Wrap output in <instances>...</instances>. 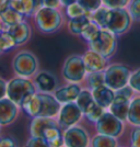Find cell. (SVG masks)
<instances>
[{
	"label": "cell",
	"mask_w": 140,
	"mask_h": 147,
	"mask_svg": "<svg viewBox=\"0 0 140 147\" xmlns=\"http://www.w3.org/2000/svg\"><path fill=\"white\" fill-rule=\"evenodd\" d=\"M64 146L67 147H86L90 145V136L82 126L72 125L65 129L62 133Z\"/></svg>",
	"instance_id": "10"
},
{
	"label": "cell",
	"mask_w": 140,
	"mask_h": 147,
	"mask_svg": "<svg viewBox=\"0 0 140 147\" xmlns=\"http://www.w3.org/2000/svg\"><path fill=\"white\" fill-rule=\"evenodd\" d=\"M36 57L30 52H21L13 59V68L21 77H30L37 71Z\"/></svg>",
	"instance_id": "9"
},
{
	"label": "cell",
	"mask_w": 140,
	"mask_h": 147,
	"mask_svg": "<svg viewBox=\"0 0 140 147\" xmlns=\"http://www.w3.org/2000/svg\"><path fill=\"white\" fill-rule=\"evenodd\" d=\"M58 125L60 129H68L72 125H76L83 117V112L81 111L76 101L64 103L60 107L58 113Z\"/></svg>",
	"instance_id": "8"
},
{
	"label": "cell",
	"mask_w": 140,
	"mask_h": 147,
	"mask_svg": "<svg viewBox=\"0 0 140 147\" xmlns=\"http://www.w3.org/2000/svg\"><path fill=\"white\" fill-rule=\"evenodd\" d=\"M90 145L93 147H115L117 146V138L105 134L95 135L90 142Z\"/></svg>",
	"instance_id": "24"
},
{
	"label": "cell",
	"mask_w": 140,
	"mask_h": 147,
	"mask_svg": "<svg viewBox=\"0 0 140 147\" xmlns=\"http://www.w3.org/2000/svg\"><path fill=\"white\" fill-rule=\"evenodd\" d=\"M54 125H58V122L56 121L54 117H35L34 120L31 123V126H30L31 135L32 136L43 137L44 136V132L48 129V127L54 126Z\"/></svg>",
	"instance_id": "17"
},
{
	"label": "cell",
	"mask_w": 140,
	"mask_h": 147,
	"mask_svg": "<svg viewBox=\"0 0 140 147\" xmlns=\"http://www.w3.org/2000/svg\"><path fill=\"white\" fill-rule=\"evenodd\" d=\"M86 74L94 71H102L107 67V58H105L100 53L89 49L82 55Z\"/></svg>",
	"instance_id": "12"
},
{
	"label": "cell",
	"mask_w": 140,
	"mask_h": 147,
	"mask_svg": "<svg viewBox=\"0 0 140 147\" xmlns=\"http://www.w3.org/2000/svg\"><path fill=\"white\" fill-rule=\"evenodd\" d=\"M85 13L89 12H86L78 2H73L69 6H66V14H67V17L69 19L76 18V17H79V16H82V14H85Z\"/></svg>",
	"instance_id": "31"
},
{
	"label": "cell",
	"mask_w": 140,
	"mask_h": 147,
	"mask_svg": "<svg viewBox=\"0 0 140 147\" xmlns=\"http://www.w3.org/2000/svg\"><path fill=\"white\" fill-rule=\"evenodd\" d=\"M100 29H101V26H100L96 22H94L93 20H91V21L86 24V26L83 29V31L81 32L80 36L82 37L85 42L89 43L92 38L95 36V34L98 33V31L100 30Z\"/></svg>",
	"instance_id": "28"
},
{
	"label": "cell",
	"mask_w": 140,
	"mask_h": 147,
	"mask_svg": "<svg viewBox=\"0 0 140 147\" xmlns=\"http://www.w3.org/2000/svg\"><path fill=\"white\" fill-rule=\"evenodd\" d=\"M27 146L30 147H48V143L44 137H40V136H32L27 144Z\"/></svg>",
	"instance_id": "36"
},
{
	"label": "cell",
	"mask_w": 140,
	"mask_h": 147,
	"mask_svg": "<svg viewBox=\"0 0 140 147\" xmlns=\"http://www.w3.org/2000/svg\"><path fill=\"white\" fill-rule=\"evenodd\" d=\"M107 7L102 5L98 9L95 11L90 13V18L93 20L94 22H96L102 29H105V19H106V12H107Z\"/></svg>",
	"instance_id": "29"
},
{
	"label": "cell",
	"mask_w": 140,
	"mask_h": 147,
	"mask_svg": "<svg viewBox=\"0 0 140 147\" xmlns=\"http://www.w3.org/2000/svg\"><path fill=\"white\" fill-rule=\"evenodd\" d=\"M130 145L134 147H140V126H135L130 133Z\"/></svg>",
	"instance_id": "37"
},
{
	"label": "cell",
	"mask_w": 140,
	"mask_h": 147,
	"mask_svg": "<svg viewBox=\"0 0 140 147\" xmlns=\"http://www.w3.org/2000/svg\"><path fill=\"white\" fill-rule=\"evenodd\" d=\"M95 129L100 134H105L113 137H121L124 133V122L106 110L102 117L95 122Z\"/></svg>",
	"instance_id": "7"
},
{
	"label": "cell",
	"mask_w": 140,
	"mask_h": 147,
	"mask_svg": "<svg viewBox=\"0 0 140 147\" xmlns=\"http://www.w3.org/2000/svg\"><path fill=\"white\" fill-rule=\"evenodd\" d=\"M105 111H106V109L102 108V107H101L100 104L96 103L95 100H94V101L90 104V107L86 109V111L84 112L83 115H84L90 122L95 123L100 117H102V114H103Z\"/></svg>",
	"instance_id": "27"
},
{
	"label": "cell",
	"mask_w": 140,
	"mask_h": 147,
	"mask_svg": "<svg viewBox=\"0 0 140 147\" xmlns=\"http://www.w3.org/2000/svg\"><path fill=\"white\" fill-rule=\"evenodd\" d=\"M35 85L42 92H52L57 89V79L53 74L41 71L35 77Z\"/></svg>",
	"instance_id": "20"
},
{
	"label": "cell",
	"mask_w": 140,
	"mask_h": 147,
	"mask_svg": "<svg viewBox=\"0 0 140 147\" xmlns=\"http://www.w3.org/2000/svg\"><path fill=\"white\" fill-rule=\"evenodd\" d=\"M133 19L126 8H109L105 19V29L116 35H123L131 26Z\"/></svg>",
	"instance_id": "1"
},
{
	"label": "cell",
	"mask_w": 140,
	"mask_h": 147,
	"mask_svg": "<svg viewBox=\"0 0 140 147\" xmlns=\"http://www.w3.org/2000/svg\"><path fill=\"white\" fill-rule=\"evenodd\" d=\"M35 22L37 28L44 33H53L62 25V14L56 8L42 6L36 11Z\"/></svg>",
	"instance_id": "3"
},
{
	"label": "cell",
	"mask_w": 140,
	"mask_h": 147,
	"mask_svg": "<svg viewBox=\"0 0 140 147\" xmlns=\"http://www.w3.org/2000/svg\"><path fill=\"white\" fill-rule=\"evenodd\" d=\"M128 85L134 89L135 92H138L140 94V68H137L134 71H131Z\"/></svg>",
	"instance_id": "33"
},
{
	"label": "cell",
	"mask_w": 140,
	"mask_h": 147,
	"mask_svg": "<svg viewBox=\"0 0 140 147\" xmlns=\"http://www.w3.org/2000/svg\"><path fill=\"white\" fill-rule=\"evenodd\" d=\"M93 99L95 100V102L100 104L104 109H109L111 103L113 102L114 97H115V91L113 89H111L110 87H107L106 85H102L98 86L94 89L91 90Z\"/></svg>",
	"instance_id": "15"
},
{
	"label": "cell",
	"mask_w": 140,
	"mask_h": 147,
	"mask_svg": "<svg viewBox=\"0 0 140 147\" xmlns=\"http://www.w3.org/2000/svg\"><path fill=\"white\" fill-rule=\"evenodd\" d=\"M89 47L100 53L105 58L110 59L113 57L117 49V37L116 34L107 29H100L95 36L89 42Z\"/></svg>",
	"instance_id": "2"
},
{
	"label": "cell",
	"mask_w": 140,
	"mask_h": 147,
	"mask_svg": "<svg viewBox=\"0 0 140 147\" xmlns=\"http://www.w3.org/2000/svg\"><path fill=\"white\" fill-rule=\"evenodd\" d=\"M86 76L83 58L80 55H70L62 66V77L67 82L81 84Z\"/></svg>",
	"instance_id": "6"
},
{
	"label": "cell",
	"mask_w": 140,
	"mask_h": 147,
	"mask_svg": "<svg viewBox=\"0 0 140 147\" xmlns=\"http://www.w3.org/2000/svg\"><path fill=\"white\" fill-rule=\"evenodd\" d=\"M102 2L107 8H126L130 0H102Z\"/></svg>",
	"instance_id": "35"
},
{
	"label": "cell",
	"mask_w": 140,
	"mask_h": 147,
	"mask_svg": "<svg viewBox=\"0 0 140 147\" xmlns=\"http://www.w3.org/2000/svg\"><path fill=\"white\" fill-rule=\"evenodd\" d=\"M36 92L35 86L24 77L12 79L7 86V94L17 105H22L26 99Z\"/></svg>",
	"instance_id": "4"
},
{
	"label": "cell",
	"mask_w": 140,
	"mask_h": 147,
	"mask_svg": "<svg viewBox=\"0 0 140 147\" xmlns=\"http://www.w3.org/2000/svg\"><path fill=\"white\" fill-rule=\"evenodd\" d=\"M91 21L90 18V13H85L79 17H76V18L69 19L68 21V31L76 36H80L81 32L83 31L86 24Z\"/></svg>",
	"instance_id": "21"
},
{
	"label": "cell",
	"mask_w": 140,
	"mask_h": 147,
	"mask_svg": "<svg viewBox=\"0 0 140 147\" xmlns=\"http://www.w3.org/2000/svg\"><path fill=\"white\" fill-rule=\"evenodd\" d=\"M84 80L86 81L88 89H94L98 86L105 85V78H104V70L102 71H94V73L86 74Z\"/></svg>",
	"instance_id": "25"
},
{
	"label": "cell",
	"mask_w": 140,
	"mask_h": 147,
	"mask_svg": "<svg viewBox=\"0 0 140 147\" xmlns=\"http://www.w3.org/2000/svg\"><path fill=\"white\" fill-rule=\"evenodd\" d=\"M127 122L134 126H140V96L134 97L130 100Z\"/></svg>",
	"instance_id": "22"
},
{
	"label": "cell",
	"mask_w": 140,
	"mask_h": 147,
	"mask_svg": "<svg viewBox=\"0 0 140 147\" xmlns=\"http://www.w3.org/2000/svg\"><path fill=\"white\" fill-rule=\"evenodd\" d=\"M8 32L13 37L15 45H22L24 44L31 36V29L27 23L23 21L15 23V24L9 26Z\"/></svg>",
	"instance_id": "18"
},
{
	"label": "cell",
	"mask_w": 140,
	"mask_h": 147,
	"mask_svg": "<svg viewBox=\"0 0 140 147\" xmlns=\"http://www.w3.org/2000/svg\"><path fill=\"white\" fill-rule=\"evenodd\" d=\"M41 0H9V6L23 16H31L41 8Z\"/></svg>",
	"instance_id": "19"
},
{
	"label": "cell",
	"mask_w": 140,
	"mask_h": 147,
	"mask_svg": "<svg viewBox=\"0 0 140 147\" xmlns=\"http://www.w3.org/2000/svg\"><path fill=\"white\" fill-rule=\"evenodd\" d=\"M127 7L133 21H140V0H130Z\"/></svg>",
	"instance_id": "34"
},
{
	"label": "cell",
	"mask_w": 140,
	"mask_h": 147,
	"mask_svg": "<svg viewBox=\"0 0 140 147\" xmlns=\"http://www.w3.org/2000/svg\"><path fill=\"white\" fill-rule=\"evenodd\" d=\"M0 53H1V49H0Z\"/></svg>",
	"instance_id": "43"
},
{
	"label": "cell",
	"mask_w": 140,
	"mask_h": 147,
	"mask_svg": "<svg viewBox=\"0 0 140 147\" xmlns=\"http://www.w3.org/2000/svg\"><path fill=\"white\" fill-rule=\"evenodd\" d=\"M14 46H15V42L9 32H3L0 34V49H1V52L9 51Z\"/></svg>",
	"instance_id": "30"
},
{
	"label": "cell",
	"mask_w": 140,
	"mask_h": 147,
	"mask_svg": "<svg viewBox=\"0 0 140 147\" xmlns=\"http://www.w3.org/2000/svg\"><path fill=\"white\" fill-rule=\"evenodd\" d=\"M130 100L124 96L117 94L115 93V97L113 102L111 103L110 108L107 110L110 111L112 114H114L116 117H118L119 120H122L123 122L127 121L128 110H129V104H130Z\"/></svg>",
	"instance_id": "14"
},
{
	"label": "cell",
	"mask_w": 140,
	"mask_h": 147,
	"mask_svg": "<svg viewBox=\"0 0 140 147\" xmlns=\"http://www.w3.org/2000/svg\"><path fill=\"white\" fill-rule=\"evenodd\" d=\"M42 1V6L49 7V8H58L60 6V0H41Z\"/></svg>",
	"instance_id": "38"
},
{
	"label": "cell",
	"mask_w": 140,
	"mask_h": 147,
	"mask_svg": "<svg viewBox=\"0 0 140 147\" xmlns=\"http://www.w3.org/2000/svg\"><path fill=\"white\" fill-rule=\"evenodd\" d=\"M0 146H8V147H12L14 146V143L11 138H2V140H0Z\"/></svg>",
	"instance_id": "39"
},
{
	"label": "cell",
	"mask_w": 140,
	"mask_h": 147,
	"mask_svg": "<svg viewBox=\"0 0 140 147\" xmlns=\"http://www.w3.org/2000/svg\"><path fill=\"white\" fill-rule=\"evenodd\" d=\"M7 93V84L2 79H0V99L5 97Z\"/></svg>",
	"instance_id": "40"
},
{
	"label": "cell",
	"mask_w": 140,
	"mask_h": 147,
	"mask_svg": "<svg viewBox=\"0 0 140 147\" xmlns=\"http://www.w3.org/2000/svg\"><path fill=\"white\" fill-rule=\"evenodd\" d=\"M9 6V0H0V12Z\"/></svg>",
	"instance_id": "41"
},
{
	"label": "cell",
	"mask_w": 140,
	"mask_h": 147,
	"mask_svg": "<svg viewBox=\"0 0 140 147\" xmlns=\"http://www.w3.org/2000/svg\"><path fill=\"white\" fill-rule=\"evenodd\" d=\"M77 2L89 13L95 11L103 5L102 0H77Z\"/></svg>",
	"instance_id": "32"
},
{
	"label": "cell",
	"mask_w": 140,
	"mask_h": 147,
	"mask_svg": "<svg viewBox=\"0 0 140 147\" xmlns=\"http://www.w3.org/2000/svg\"><path fill=\"white\" fill-rule=\"evenodd\" d=\"M130 75H131V69L126 65L122 64L110 65L104 69L105 85L116 91L128 85Z\"/></svg>",
	"instance_id": "5"
},
{
	"label": "cell",
	"mask_w": 140,
	"mask_h": 147,
	"mask_svg": "<svg viewBox=\"0 0 140 147\" xmlns=\"http://www.w3.org/2000/svg\"><path fill=\"white\" fill-rule=\"evenodd\" d=\"M37 94L40 99V111L37 117H57L60 110L61 103L55 98V96H52L49 92L42 91Z\"/></svg>",
	"instance_id": "11"
},
{
	"label": "cell",
	"mask_w": 140,
	"mask_h": 147,
	"mask_svg": "<svg viewBox=\"0 0 140 147\" xmlns=\"http://www.w3.org/2000/svg\"><path fill=\"white\" fill-rule=\"evenodd\" d=\"M0 19L5 24H7L8 26H11L15 23L21 22L23 19V14L17 10H14L10 6H8L5 10H2L0 12Z\"/></svg>",
	"instance_id": "23"
},
{
	"label": "cell",
	"mask_w": 140,
	"mask_h": 147,
	"mask_svg": "<svg viewBox=\"0 0 140 147\" xmlns=\"http://www.w3.org/2000/svg\"><path fill=\"white\" fill-rule=\"evenodd\" d=\"M81 90H82V87L80 86V84L68 82V85L66 86L57 88L54 91V96L61 104H64L71 101H76Z\"/></svg>",
	"instance_id": "13"
},
{
	"label": "cell",
	"mask_w": 140,
	"mask_h": 147,
	"mask_svg": "<svg viewBox=\"0 0 140 147\" xmlns=\"http://www.w3.org/2000/svg\"><path fill=\"white\" fill-rule=\"evenodd\" d=\"M94 101V99H93V96H92V92L90 89H82L81 91H80L79 96L77 97L76 99V103L78 104V107H79L81 111L83 112V114H84V112L86 111V109L90 107V104L92 103Z\"/></svg>",
	"instance_id": "26"
},
{
	"label": "cell",
	"mask_w": 140,
	"mask_h": 147,
	"mask_svg": "<svg viewBox=\"0 0 140 147\" xmlns=\"http://www.w3.org/2000/svg\"><path fill=\"white\" fill-rule=\"evenodd\" d=\"M73 2H77V0H60V3L62 6H69V5H71Z\"/></svg>",
	"instance_id": "42"
},
{
	"label": "cell",
	"mask_w": 140,
	"mask_h": 147,
	"mask_svg": "<svg viewBox=\"0 0 140 147\" xmlns=\"http://www.w3.org/2000/svg\"><path fill=\"white\" fill-rule=\"evenodd\" d=\"M18 115V107L10 99H0V124H10Z\"/></svg>",
	"instance_id": "16"
}]
</instances>
